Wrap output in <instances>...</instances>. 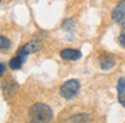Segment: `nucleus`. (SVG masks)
I'll list each match as a JSON object with an SVG mask.
<instances>
[{
  "mask_svg": "<svg viewBox=\"0 0 125 123\" xmlns=\"http://www.w3.org/2000/svg\"><path fill=\"white\" fill-rule=\"evenodd\" d=\"M0 69H1V70H0V76H3V74L6 73V65H4V62L0 64Z\"/></svg>",
  "mask_w": 125,
  "mask_h": 123,
  "instance_id": "obj_14",
  "label": "nucleus"
},
{
  "mask_svg": "<svg viewBox=\"0 0 125 123\" xmlns=\"http://www.w3.org/2000/svg\"><path fill=\"white\" fill-rule=\"evenodd\" d=\"M27 57H22V55H15V57H12L11 60H10V68L12 69V70H19L20 68H22L23 62H24V60Z\"/></svg>",
  "mask_w": 125,
  "mask_h": 123,
  "instance_id": "obj_7",
  "label": "nucleus"
},
{
  "mask_svg": "<svg viewBox=\"0 0 125 123\" xmlns=\"http://www.w3.org/2000/svg\"><path fill=\"white\" fill-rule=\"evenodd\" d=\"M117 41H118V43L121 45L122 47H125V35H121V34H120L118 38H117Z\"/></svg>",
  "mask_w": 125,
  "mask_h": 123,
  "instance_id": "obj_12",
  "label": "nucleus"
},
{
  "mask_svg": "<svg viewBox=\"0 0 125 123\" xmlns=\"http://www.w3.org/2000/svg\"><path fill=\"white\" fill-rule=\"evenodd\" d=\"M79 88H81V84L77 79H70L67 81H65L59 88V95L62 96L66 100H71L77 96V93L79 92Z\"/></svg>",
  "mask_w": 125,
  "mask_h": 123,
  "instance_id": "obj_2",
  "label": "nucleus"
},
{
  "mask_svg": "<svg viewBox=\"0 0 125 123\" xmlns=\"http://www.w3.org/2000/svg\"><path fill=\"white\" fill-rule=\"evenodd\" d=\"M28 116L31 120H35L39 123H50L52 120V109L46 103H35L28 109Z\"/></svg>",
  "mask_w": 125,
  "mask_h": 123,
  "instance_id": "obj_1",
  "label": "nucleus"
},
{
  "mask_svg": "<svg viewBox=\"0 0 125 123\" xmlns=\"http://www.w3.org/2000/svg\"><path fill=\"white\" fill-rule=\"evenodd\" d=\"M74 26H75V20L74 19H67V20L63 22L62 28L65 31H71V30H74Z\"/></svg>",
  "mask_w": 125,
  "mask_h": 123,
  "instance_id": "obj_10",
  "label": "nucleus"
},
{
  "mask_svg": "<svg viewBox=\"0 0 125 123\" xmlns=\"http://www.w3.org/2000/svg\"><path fill=\"white\" fill-rule=\"evenodd\" d=\"M121 35H125V27H122V30H121Z\"/></svg>",
  "mask_w": 125,
  "mask_h": 123,
  "instance_id": "obj_16",
  "label": "nucleus"
},
{
  "mask_svg": "<svg viewBox=\"0 0 125 123\" xmlns=\"http://www.w3.org/2000/svg\"><path fill=\"white\" fill-rule=\"evenodd\" d=\"M10 46H11V42H10V39L7 38V37H6V35H1V37H0V49H1V52H6V50H8Z\"/></svg>",
  "mask_w": 125,
  "mask_h": 123,
  "instance_id": "obj_9",
  "label": "nucleus"
},
{
  "mask_svg": "<svg viewBox=\"0 0 125 123\" xmlns=\"http://www.w3.org/2000/svg\"><path fill=\"white\" fill-rule=\"evenodd\" d=\"M61 58L63 61H77L82 57V53L77 49H71V47H66V49H62L59 53Z\"/></svg>",
  "mask_w": 125,
  "mask_h": 123,
  "instance_id": "obj_4",
  "label": "nucleus"
},
{
  "mask_svg": "<svg viewBox=\"0 0 125 123\" xmlns=\"http://www.w3.org/2000/svg\"><path fill=\"white\" fill-rule=\"evenodd\" d=\"M27 123H39V122H35V120H30V122H27Z\"/></svg>",
  "mask_w": 125,
  "mask_h": 123,
  "instance_id": "obj_17",
  "label": "nucleus"
},
{
  "mask_svg": "<svg viewBox=\"0 0 125 123\" xmlns=\"http://www.w3.org/2000/svg\"><path fill=\"white\" fill-rule=\"evenodd\" d=\"M124 16H125V0H121V1H118V4L114 7L113 12H112V20L118 23Z\"/></svg>",
  "mask_w": 125,
  "mask_h": 123,
  "instance_id": "obj_5",
  "label": "nucleus"
},
{
  "mask_svg": "<svg viewBox=\"0 0 125 123\" xmlns=\"http://www.w3.org/2000/svg\"><path fill=\"white\" fill-rule=\"evenodd\" d=\"M117 92L118 95H125V77H120L117 82Z\"/></svg>",
  "mask_w": 125,
  "mask_h": 123,
  "instance_id": "obj_11",
  "label": "nucleus"
},
{
  "mask_svg": "<svg viewBox=\"0 0 125 123\" xmlns=\"http://www.w3.org/2000/svg\"><path fill=\"white\" fill-rule=\"evenodd\" d=\"M42 49H43V43L38 39H34V41H30L27 43H24L23 46H20L19 50H18V54L22 55V57H27L28 54H34V53L39 52Z\"/></svg>",
  "mask_w": 125,
  "mask_h": 123,
  "instance_id": "obj_3",
  "label": "nucleus"
},
{
  "mask_svg": "<svg viewBox=\"0 0 125 123\" xmlns=\"http://www.w3.org/2000/svg\"><path fill=\"white\" fill-rule=\"evenodd\" d=\"M90 120H92V116L87 112H81V114L71 116V122L73 123H89Z\"/></svg>",
  "mask_w": 125,
  "mask_h": 123,
  "instance_id": "obj_8",
  "label": "nucleus"
},
{
  "mask_svg": "<svg viewBox=\"0 0 125 123\" xmlns=\"http://www.w3.org/2000/svg\"><path fill=\"white\" fill-rule=\"evenodd\" d=\"M118 101L121 103V106L125 107V95H118Z\"/></svg>",
  "mask_w": 125,
  "mask_h": 123,
  "instance_id": "obj_13",
  "label": "nucleus"
},
{
  "mask_svg": "<svg viewBox=\"0 0 125 123\" xmlns=\"http://www.w3.org/2000/svg\"><path fill=\"white\" fill-rule=\"evenodd\" d=\"M118 23H120V25H121V26H122V27H125V16H124V18H122V19H121V20H120V22H118Z\"/></svg>",
  "mask_w": 125,
  "mask_h": 123,
  "instance_id": "obj_15",
  "label": "nucleus"
},
{
  "mask_svg": "<svg viewBox=\"0 0 125 123\" xmlns=\"http://www.w3.org/2000/svg\"><path fill=\"white\" fill-rule=\"evenodd\" d=\"M116 65V60L110 54H104L100 57V68L102 70H109Z\"/></svg>",
  "mask_w": 125,
  "mask_h": 123,
  "instance_id": "obj_6",
  "label": "nucleus"
}]
</instances>
